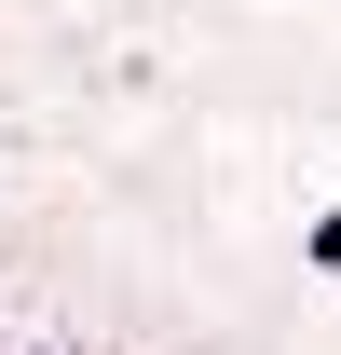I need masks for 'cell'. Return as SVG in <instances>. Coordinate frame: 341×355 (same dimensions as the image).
I'll use <instances>...</instances> for the list:
<instances>
[{"label":"cell","instance_id":"1","mask_svg":"<svg viewBox=\"0 0 341 355\" xmlns=\"http://www.w3.org/2000/svg\"><path fill=\"white\" fill-rule=\"evenodd\" d=\"M314 260H328V273H341V205H328V219H314Z\"/></svg>","mask_w":341,"mask_h":355}]
</instances>
